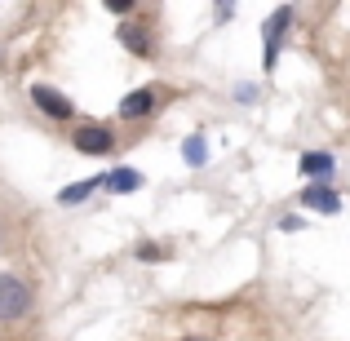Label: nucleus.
Returning <instances> with one entry per match:
<instances>
[{"instance_id":"nucleus-14","label":"nucleus","mask_w":350,"mask_h":341,"mask_svg":"<svg viewBox=\"0 0 350 341\" xmlns=\"http://www.w3.org/2000/svg\"><path fill=\"white\" fill-rule=\"evenodd\" d=\"M235 98H239V103H253L257 89H253V85H239V89H235Z\"/></svg>"},{"instance_id":"nucleus-9","label":"nucleus","mask_w":350,"mask_h":341,"mask_svg":"<svg viewBox=\"0 0 350 341\" xmlns=\"http://www.w3.org/2000/svg\"><path fill=\"white\" fill-rule=\"evenodd\" d=\"M103 187L111 191V195H129V191L142 187V173H133V169H116L111 178H103Z\"/></svg>"},{"instance_id":"nucleus-4","label":"nucleus","mask_w":350,"mask_h":341,"mask_svg":"<svg viewBox=\"0 0 350 341\" xmlns=\"http://www.w3.org/2000/svg\"><path fill=\"white\" fill-rule=\"evenodd\" d=\"M293 27V9L284 5V9H275L271 14V23H266V71H275V62H280V36Z\"/></svg>"},{"instance_id":"nucleus-5","label":"nucleus","mask_w":350,"mask_h":341,"mask_svg":"<svg viewBox=\"0 0 350 341\" xmlns=\"http://www.w3.org/2000/svg\"><path fill=\"white\" fill-rule=\"evenodd\" d=\"M155 103H160V89H133V94L120 98V120H142V115H151Z\"/></svg>"},{"instance_id":"nucleus-1","label":"nucleus","mask_w":350,"mask_h":341,"mask_svg":"<svg viewBox=\"0 0 350 341\" xmlns=\"http://www.w3.org/2000/svg\"><path fill=\"white\" fill-rule=\"evenodd\" d=\"M31 310V288L18 275H0V324H14Z\"/></svg>"},{"instance_id":"nucleus-2","label":"nucleus","mask_w":350,"mask_h":341,"mask_svg":"<svg viewBox=\"0 0 350 341\" xmlns=\"http://www.w3.org/2000/svg\"><path fill=\"white\" fill-rule=\"evenodd\" d=\"M71 142H76L80 155H111L116 151V133L107 124H80Z\"/></svg>"},{"instance_id":"nucleus-7","label":"nucleus","mask_w":350,"mask_h":341,"mask_svg":"<svg viewBox=\"0 0 350 341\" xmlns=\"http://www.w3.org/2000/svg\"><path fill=\"white\" fill-rule=\"evenodd\" d=\"M297 169L306 173L310 182H324V187H328V178H333L337 160H333V155H328V151H306V155H301V164H297Z\"/></svg>"},{"instance_id":"nucleus-10","label":"nucleus","mask_w":350,"mask_h":341,"mask_svg":"<svg viewBox=\"0 0 350 341\" xmlns=\"http://www.w3.org/2000/svg\"><path fill=\"white\" fill-rule=\"evenodd\" d=\"M98 187H103V178H85V182H76V187H62L58 191V204H80V200H85L89 195V191H98Z\"/></svg>"},{"instance_id":"nucleus-6","label":"nucleus","mask_w":350,"mask_h":341,"mask_svg":"<svg viewBox=\"0 0 350 341\" xmlns=\"http://www.w3.org/2000/svg\"><path fill=\"white\" fill-rule=\"evenodd\" d=\"M120 44H124L129 53H137V58H151L155 53V40L142 23H120Z\"/></svg>"},{"instance_id":"nucleus-15","label":"nucleus","mask_w":350,"mask_h":341,"mask_svg":"<svg viewBox=\"0 0 350 341\" xmlns=\"http://www.w3.org/2000/svg\"><path fill=\"white\" fill-rule=\"evenodd\" d=\"M182 341H208V337H182Z\"/></svg>"},{"instance_id":"nucleus-11","label":"nucleus","mask_w":350,"mask_h":341,"mask_svg":"<svg viewBox=\"0 0 350 341\" xmlns=\"http://www.w3.org/2000/svg\"><path fill=\"white\" fill-rule=\"evenodd\" d=\"M182 155H187V164H191V169H200V164H204V133H191L187 137V146H182Z\"/></svg>"},{"instance_id":"nucleus-13","label":"nucleus","mask_w":350,"mask_h":341,"mask_svg":"<svg viewBox=\"0 0 350 341\" xmlns=\"http://www.w3.org/2000/svg\"><path fill=\"white\" fill-rule=\"evenodd\" d=\"M107 9L111 14H133V0H107Z\"/></svg>"},{"instance_id":"nucleus-12","label":"nucleus","mask_w":350,"mask_h":341,"mask_svg":"<svg viewBox=\"0 0 350 341\" xmlns=\"http://www.w3.org/2000/svg\"><path fill=\"white\" fill-rule=\"evenodd\" d=\"M137 257H142V262H160L164 248H160V244H137Z\"/></svg>"},{"instance_id":"nucleus-3","label":"nucleus","mask_w":350,"mask_h":341,"mask_svg":"<svg viewBox=\"0 0 350 341\" xmlns=\"http://www.w3.org/2000/svg\"><path fill=\"white\" fill-rule=\"evenodd\" d=\"M31 103L40 107L49 120H71V115H76V103H71V98H62L53 85H31Z\"/></svg>"},{"instance_id":"nucleus-8","label":"nucleus","mask_w":350,"mask_h":341,"mask_svg":"<svg viewBox=\"0 0 350 341\" xmlns=\"http://www.w3.org/2000/svg\"><path fill=\"white\" fill-rule=\"evenodd\" d=\"M301 204H306V208H315V213H337V208H342V200H337V191H333V187L315 182V187H306Z\"/></svg>"}]
</instances>
